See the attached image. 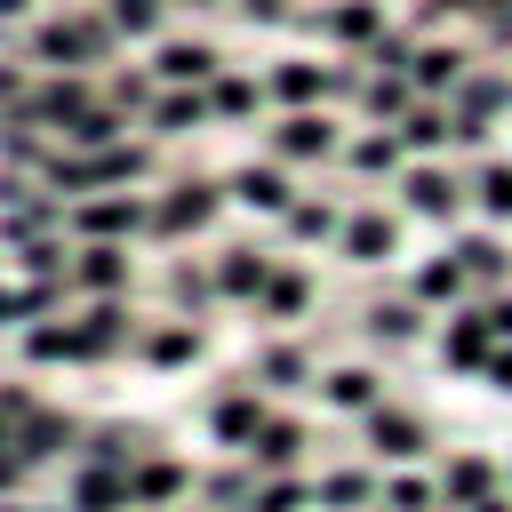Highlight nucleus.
<instances>
[{
  "label": "nucleus",
  "mask_w": 512,
  "mask_h": 512,
  "mask_svg": "<svg viewBox=\"0 0 512 512\" xmlns=\"http://www.w3.org/2000/svg\"><path fill=\"white\" fill-rule=\"evenodd\" d=\"M72 512H128V472H112V464H80V480H72Z\"/></svg>",
  "instance_id": "b1692460"
},
{
  "label": "nucleus",
  "mask_w": 512,
  "mask_h": 512,
  "mask_svg": "<svg viewBox=\"0 0 512 512\" xmlns=\"http://www.w3.org/2000/svg\"><path fill=\"white\" fill-rule=\"evenodd\" d=\"M464 192L480 200V216H496V224H504V216H512V160H488V168H480Z\"/></svg>",
  "instance_id": "7c9ffc66"
},
{
  "label": "nucleus",
  "mask_w": 512,
  "mask_h": 512,
  "mask_svg": "<svg viewBox=\"0 0 512 512\" xmlns=\"http://www.w3.org/2000/svg\"><path fill=\"white\" fill-rule=\"evenodd\" d=\"M184 488H192L184 464H168V456H160V464H136V472H128V512H168Z\"/></svg>",
  "instance_id": "a211bd4d"
},
{
  "label": "nucleus",
  "mask_w": 512,
  "mask_h": 512,
  "mask_svg": "<svg viewBox=\"0 0 512 512\" xmlns=\"http://www.w3.org/2000/svg\"><path fill=\"white\" fill-rule=\"evenodd\" d=\"M336 248H344L352 264H384V256L400 248V224H392L384 208H352V216H344V232H336Z\"/></svg>",
  "instance_id": "4468645a"
},
{
  "label": "nucleus",
  "mask_w": 512,
  "mask_h": 512,
  "mask_svg": "<svg viewBox=\"0 0 512 512\" xmlns=\"http://www.w3.org/2000/svg\"><path fill=\"white\" fill-rule=\"evenodd\" d=\"M224 192H232L240 208H256V216H288V200H296V184H288L280 160H248V168H232Z\"/></svg>",
  "instance_id": "f8f14e48"
},
{
  "label": "nucleus",
  "mask_w": 512,
  "mask_h": 512,
  "mask_svg": "<svg viewBox=\"0 0 512 512\" xmlns=\"http://www.w3.org/2000/svg\"><path fill=\"white\" fill-rule=\"evenodd\" d=\"M344 160H352V176H392V168H400V136H392V128H360V136L344 144Z\"/></svg>",
  "instance_id": "cd10ccee"
},
{
  "label": "nucleus",
  "mask_w": 512,
  "mask_h": 512,
  "mask_svg": "<svg viewBox=\"0 0 512 512\" xmlns=\"http://www.w3.org/2000/svg\"><path fill=\"white\" fill-rule=\"evenodd\" d=\"M304 496H312L304 480H288V472H264V480H256V496H248V512H296Z\"/></svg>",
  "instance_id": "72a5a7b5"
},
{
  "label": "nucleus",
  "mask_w": 512,
  "mask_h": 512,
  "mask_svg": "<svg viewBox=\"0 0 512 512\" xmlns=\"http://www.w3.org/2000/svg\"><path fill=\"white\" fill-rule=\"evenodd\" d=\"M472 64H480V56H472V48H456V40H416L400 72H408V88H416V96H456V80H464Z\"/></svg>",
  "instance_id": "1a4fd4ad"
},
{
  "label": "nucleus",
  "mask_w": 512,
  "mask_h": 512,
  "mask_svg": "<svg viewBox=\"0 0 512 512\" xmlns=\"http://www.w3.org/2000/svg\"><path fill=\"white\" fill-rule=\"evenodd\" d=\"M264 272H272V264H264L256 248H224L208 280H216V296H232V304H256V288H264Z\"/></svg>",
  "instance_id": "5701e85b"
},
{
  "label": "nucleus",
  "mask_w": 512,
  "mask_h": 512,
  "mask_svg": "<svg viewBox=\"0 0 512 512\" xmlns=\"http://www.w3.org/2000/svg\"><path fill=\"white\" fill-rule=\"evenodd\" d=\"M200 488H208V504H216V512H248V496H256V488H248V472H208Z\"/></svg>",
  "instance_id": "c9c22d12"
},
{
  "label": "nucleus",
  "mask_w": 512,
  "mask_h": 512,
  "mask_svg": "<svg viewBox=\"0 0 512 512\" xmlns=\"http://www.w3.org/2000/svg\"><path fill=\"white\" fill-rule=\"evenodd\" d=\"M240 16H256V24H296L288 0H240Z\"/></svg>",
  "instance_id": "37998d69"
},
{
  "label": "nucleus",
  "mask_w": 512,
  "mask_h": 512,
  "mask_svg": "<svg viewBox=\"0 0 512 512\" xmlns=\"http://www.w3.org/2000/svg\"><path fill=\"white\" fill-rule=\"evenodd\" d=\"M304 304H312V280L272 264V272H264V288H256V320H296Z\"/></svg>",
  "instance_id": "393cba45"
},
{
  "label": "nucleus",
  "mask_w": 512,
  "mask_h": 512,
  "mask_svg": "<svg viewBox=\"0 0 512 512\" xmlns=\"http://www.w3.org/2000/svg\"><path fill=\"white\" fill-rule=\"evenodd\" d=\"M32 16V0H0V24H24Z\"/></svg>",
  "instance_id": "49530a36"
},
{
  "label": "nucleus",
  "mask_w": 512,
  "mask_h": 512,
  "mask_svg": "<svg viewBox=\"0 0 512 512\" xmlns=\"http://www.w3.org/2000/svg\"><path fill=\"white\" fill-rule=\"evenodd\" d=\"M24 472H32V464H24V448H16V440H0V496H16V488H24Z\"/></svg>",
  "instance_id": "a19ab883"
},
{
  "label": "nucleus",
  "mask_w": 512,
  "mask_h": 512,
  "mask_svg": "<svg viewBox=\"0 0 512 512\" xmlns=\"http://www.w3.org/2000/svg\"><path fill=\"white\" fill-rule=\"evenodd\" d=\"M216 208H224V192L200 184V176H184V184H168V192L152 200V224H144V232H160V240H176V232H208Z\"/></svg>",
  "instance_id": "423d86ee"
},
{
  "label": "nucleus",
  "mask_w": 512,
  "mask_h": 512,
  "mask_svg": "<svg viewBox=\"0 0 512 512\" xmlns=\"http://www.w3.org/2000/svg\"><path fill=\"white\" fill-rule=\"evenodd\" d=\"M400 200H408V216L448 224V216L464 208V176H456L448 160H416V168H400Z\"/></svg>",
  "instance_id": "6e6552de"
},
{
  "label": "nucleus",
  "mask_w": 512,
  "mask_h": 512,
  "mask_svg": "<svg viewBox=\"0 0 512 512\" xmlns=\"http://www.w3.org/2000/svg\"><path fill=\"white\" fill-rule=\"evenodd\" d=\"M456 264H464V280H480V288H504V272H512V248H504L496 232H472V240L456 248Z\"/></svg>",
  "instance_id": "a878e982"
},
{
  "label": "nucleus",
  "mask_w": 512,
  "mask_h": 512,
  "mask_svg": "<svg viewBox=\"0 0 512 512\" xmlns=\"http://www.w3.org/2000/svg\"><path fill=\"white\" fill-rule=\"evenodd\" d=\"M16 320H32V304H24V288L0 280V328H16Z\"/></svg>",
  "instance_id": "c03bdc74"
},
{
  "label": "nucleus",
  "mask_w": 512,
  "mask_h": 512,
  "mask_svg": "<svg viewBox=\"0 0 512 512\" xmlns=\"http://www.w3.org/2000/svg\"><path fill=\"white\" fill-rule=\"evenodd\" d=\"M24 352L32 360H64V320H32L24 328Z\"/></svg>",
  "instance_id": "58836bf2"
},
{
  "label": "nucleus",
  "mask_w": 512,
  "mask_h": 512,
  "mask_svg": "<svg viewBox=\"0 0 512 512\" xmlns=\"http://www.w3.org/2000/svg\"><path fill=\"white\" fill-rule=\"evenodd\" d=\"M104 24L120 40H160L168 32V0H104Z\"/></svg>",
  "instance_id": "bb28decb"
},
{
  "label": "nucleus",
  "mask_w": 512,
  "mask_h": 512,
  "mask_svg": "<svg viewBox=\"0 0 512 512\" xmlns=\"http://www.w3.org/2000/svg\"><path fill=\"white\" fill-rule=\"evenodd\" d=\"M32 56L48 72H88V64H112L120 56V32L104 24V8H64V16H40L32 24Z\"/></svg>",
  "instance_id": "f257e3e1"
},
{
  "label": "nucleus",
  "mask_w": 512,
  "mask_h": 512,
  "mask_svg": "<svg viewBox=\"0 0 512 512\" xmlns=\"http://www.w3.org/2000/svg\"><path fill=\"white\" fill-rule=\"evenodd\" d=\"M200 96H208V120H256V104H264V80H256V72H240V64H216Z\"/></svg>",
  "instance_id": "ddd939ff"
},
{
  "label": "nucleus",
  "mask_w": 512,
  "mask_h": 512,
  "mask_svg": "<svg viewBox=\"0 0 512 512\" xmlns=\"http://www.w3.org/2000/svg\"><path fill=\"white\" fill-rule=\"evenodd\" d=\"M216 64H224V48H216V40H200V32H192V40H184V32H160L144 72H152L160 88H208V72H216Z\"/></svg>",
  "instance_id": "20e7f679"
},
{
  "label": "nucleus",
  "mask_w": 512,
  "mask_h": 512,
  "mask_svg": "<svg viewBox=\"0 0 512 512\" xmlns=\"http://www.w3.org/2000/svg\"><path fill=\"white\" fill-rule=\"evenodd\" d=\"M8 440L24 448V464H40V456H64V448L80 440V424H72V416H56V408H32V416H24Z\"/></svg>",
  "instance_id": "aec40b11"
},
{
  "label": "nucleus",
  "mask_w": 512,
  "mask_h": 512,
  "mask_svg": "<svg viewBox=\"0 0 512 512\" xmlns=\"http://www.w3.org/2000/svg\"><path fill=\"white\" fill-rule=\"evenodd\" d=\"M152 224V200H136L128 184L120 192H80L72 208H64V232H80V240H120L128 248V232H144Z\"/></svg>",
  "instance_id": "7ed1b4c3"
},
{
  "label": "nucleus",
  "mask_w": 512,
  "mask_h": 512,
  "mask_svg": "<svg viewBox=\"0 0 512 512\" xmlns=\"http://www.w3.org/2000/svg\"><path fill=\"white\" fill-rule=\"evenodd\" d=\"M480 376H488L496 392H512V352H488V368H480Z\"/></svg>",
  "instance_id": "a18cd8bd"
},
{
  "label": "nucleus",
  "mask_w": 512,
  "mask_h": 512,
  "mask_svg": "<svg viewBox=\"0 0 512 512\" xmlns=\"http://www.w3.org/2000/svg\"><path fill=\"white\" fill-rule=\"evenodd\" d=\"M192 352H200L192 320H168V328H152V336H144V360H152V368H176V360H192Z\"/></svg>",
  "instance_id": "2f4dec72"
},
{
  "label": "nucleus",
  "mask_w": 512,
  "mask_h": 512,
  "mask_svg": "<svg viewBox=\"0 0 512 512\" xmlns=\"http://www.w3.org/2000/svg\"><path fill=\"white\" fill-rule=\"evenodd\" d=\"M296 456H304V424H296V416H264L256 440H248V472L264 480V472H288Z\"/></svg>",
  "instance_id": "dca6fc26"
},
{
  "label": "nucleus",
  "mask_w": 512,
  "mask_h": 512,
  "mask_svg": "<svg viewBox=\"0 0 512 512\" xmlns=\"http://www.w3.org/2000/svg\"><path fill=\"white\" fill-rule=\"evenodd\" d=\"M296 240H336L344 232V216H336V200H288V216H280Z\"/></svg>",
  "instance_id": "c85d7f7f"
},
{
  "label": "nucleus",
  "mask_w": 512,
  "mask_h": 512,
  "mask_svg": "<svg viewBox=\"0 0 512 512\" xmlns=\"http://www.w3.org/2000/svg\"><path fill=\"white\" fill-rule=\"evenodd\" d=\"M488 352H496V336H488L480 312H456V320L440 328V360H448V368H488Z\"/></svg>",
  "instance_id": "412c9836"
},
{
  "label": "nucleus",
  "mask_w": 512,
  "mask_h": 512,
  "mask_svg": "<svg viewBox=\"0 0 512 512\" xmlns=\"http://www.w3.org/2000/svg\"><path fill=\"white\" fill-rule=\"evenodd\" d=\"M480 320H488V336H496V344H504V336H512V296H504V288H496V296H488V304H480Z\"/></svg>",
  "instance_id": "79ce46f5"
},
{
  "label": "nucleus",
  "mask_w": 512,
  "mask_h": 512,
  "mask_svg": "<svg viewBox=\"0 0 512 512\" xmlns=\"http://www.w3.org/2000/svg\"><path fill=\"white\" fill-rule=\"evenodd\" d=\"M264 416H272V408L256 400V384H240V392H216V408H208V432H216L224 448H248Z\"/></svg>",
  "instance_id": "2eb2a0df"
},
{
  "label": "nucleus",
  "mask_w": 512,
  "mask_h": 512,
  "mask_svg": "<svg viewBox=\"0 0 512 512\" xmlns=\"http://www.w3.org/2000/svg\"><path fill=\"white\" fill-rule=\"evenodd\" d=\"M320 392H328V408H344V416H368V408L384 400V376H376L368 360H344V368H328V376H320Z\"/></svg>",
  "instance_id": "f3484780"
},
{
  "label": "nucleus",
  "mask_w": 512,
  "mask_h": 512,
  "mask_svg": "<svg viewBox=\"0 0 512 512\" xmlns=\"http://www.w3.org/2000/svg\"><path fill=\"white\" fill-rule=\"evenodd\" d=\"M464 288H472V280H464V264H456V256H432V264L416 272V304H456Z\"/></svg>",
  "instance_id": "c756f323"
},
{
  "label": "nucleus",
  "mask_w": 512,
  "mask_h": 512,
  "mask_svg": "<svg viewBox=\"0 0 512 512\" xmlns=\"http://www.w3.org/2000/svg\"><path fill=\"white\" fill-rule=\"evenodd\" d=\"M144 128L152 136H192V128H208V96L200 88H160L152 112H144Z\"/></svg>",
  "instance_id": "6ab92c4d"
},
{
  "label": "nucleus",
  "mask_w": 512,
  "mask_h": 512,
  "mask_svg": "<svg viewBox=\"0 0 512 512\" xmlns=\"http://www.w3.org/2000/svg\"><path fill=\"white\" fill-rule=\"evenodd\" d=\"M256 368H264L272 384H296V376H304V352H296V344H272V352H264Z\"/></svg>",
  "instance_id": "ea45409f"
},
{
  "label": "nucleus",
  "mask_w": 512,
  "mask_h": 512,
  "mask_svg": "<svg viewBox=\"0 0 512 512\" xmlns=\"http://www.w3.org/2000/svg\"><path fill=\"white\" fill-rule=\"evenodd\" d=\"M208 296H216V280H208V272H192V264H176V272H168V304H208Z\"/></svg>",
  "instance_id": "4c0bfd02"
},
{
  "label": "nucleus",
  "mask_w": 512,
  "mask_h": 512,
  "mask_svg": "<svg viewBox=\"0 0 512 512\" xmlns=\"http://www.w3.org/2000/svg\"><path fill=\"white\" fill-rule=\"evenodd\" d=\"M384 504H392V512H432V480L392 472V480H384Z\"/></svg>",
  "instance_id": "e433bc0d"
},
{
  "label": "nucleus",
  "mask_w": 512,
  "mask_h": 512,
  "mask_svg": "<svg viewBox=\"0 0 512 512\" xmlns=\"http://www.w3.org/2000/svg\"><path fill=\"white\" fill-rule=\"evenodd\" d=\"M296 24H312L328 48H344V56H368L376 48V32H384V0H328L320 16H296Z\"/></svg>",
  "instance_id": "0eeeda50"
},
{
  "label": "nucleus",
  "mask_w": 512,
  "mask_h": 512,
  "mask_svg": "<svg viewBox=\"0 0 512 512\" xmlns=\"http://www.w3.org/2000/svg\"><path fill=\"white\" fill-rule=\"evenodd\" d=\"M368 328H376L384 344H408V336H416V304H368Z\"/></svg>",
  "instance_id": "f704fd0d"
},
{
  "label": "nucleus",
  "mask_w": 512,
  "mask_h": 512,
  "mask_svg": "<svg viewBox=\"0 0 512 512\" xmlns=\"http://www.w3.org/2000/svg\"><path fill=\"white\" fill-rule=\"evenodd\" d=\"M64 288H80V296H120V288H128V248H120V240H80V256L64 264Z\"/></svg>",
  "instance_id": "9d476101"
},
{
  "label": "nucleus",
  "mask_w": 512,
  "mask_h": 512,
  "mask_svg": "<svg viewBox=\"0 0 512 512\" xmlns=\"http://www.w3.org/2000/svg\"><path fill=\"white\" fill-rule=\"evenodd\" d=\"M344 152V128L312 104V112H280V128H272V160L280 168H304V160H336Z\"/></svg>",
  "instance_id": "39448f33"
},
{
  "label": "nucleus",
  "mask_w": 512,
  "mask_h": 512,
  "mask_svg": "<svg viewBox=\"0 0 512 512\" xmlns=\"http://www.w3.org/2000/svg\"><path fill=\"white\" fill-rule=\"evenodd\" d=\"M344 88H360V80L336 72V64H312V56H280V64L264 72V104H280V112H312V104H328V96H344Z\"/></svg>",
  "instance_id": "f03ea898"
},
{
  "label": "nucleus",
  "mask_w": 512,
  "mask_h": 512,
  "mask_svg": "<svg viewBox=\"0 0 512 512\" xmlns=\"http://www.w3.org/2000/svg\"><path fill=\"white\" fill-rule=\"evenodd\" d=\"M464 512H512V496H480V504H464Z\"/></svg>",
  "instance_id": "de8ad7c7"
},
{
  "label": "nucleus",
  "mask_w": 512,
  "mask_h": 512,
  "mask_svg": "<svg viewBox=\"0 0 512 512\" xmlns=\"http://www.w3.org/2000/svg\"><path fill=\"white\" fill-rule=\"evenodd\" d=\"M480 496H496L488 456H448V464H440V504H448V512H464V504H480Z\"/></svg>",
  "instance_id": "4be33fe9"
},
{
  "label": "nucleus",
  "mask_w": 512,
  "mask_h": 512,
  "mask_svg": "<svg viewBox=\"0 0 512 512\" xmlns=\"http://www.w3.org/2000/svg\"><path fill=\"white\" fill-rule=\"evenodd\" d=\"M424 416H408V408H392V400H376L368 408V448H376V464H408V456H424Z\"/></svg>",
  "instance_id": "9b49d317"
},
{
  "label": "nucleus",
  "mask_w": 512,
  "mask_h": 512,
  "mask_svg": "<svg viewBox=\"0 0 512 512\" xmlns=\"http://www.w3.org/2000/svg\"><path fill=\"white\" fill-rule=\"evenodd\" d=\"M312 496H320L328 512H360V504L376 496V480H368V472H320V488H312Z\"/></svg>",
  "instance_id": "473e14b6"
},
{
  "label": "nucleus",
  "mask_w": 512,
  "mask_h": 512,
  "mask_svg": "<svg viewBox=\"0 0 512 512\" xmlns=\"http://www.w3.org/2000/svg\"><path fill=\"white\" fill-rule=\"evenodd\" d=\"M432 512H448V504H432Z\"/></svg>",
  "instance_id": "09e8293b"
}]
</instances>
